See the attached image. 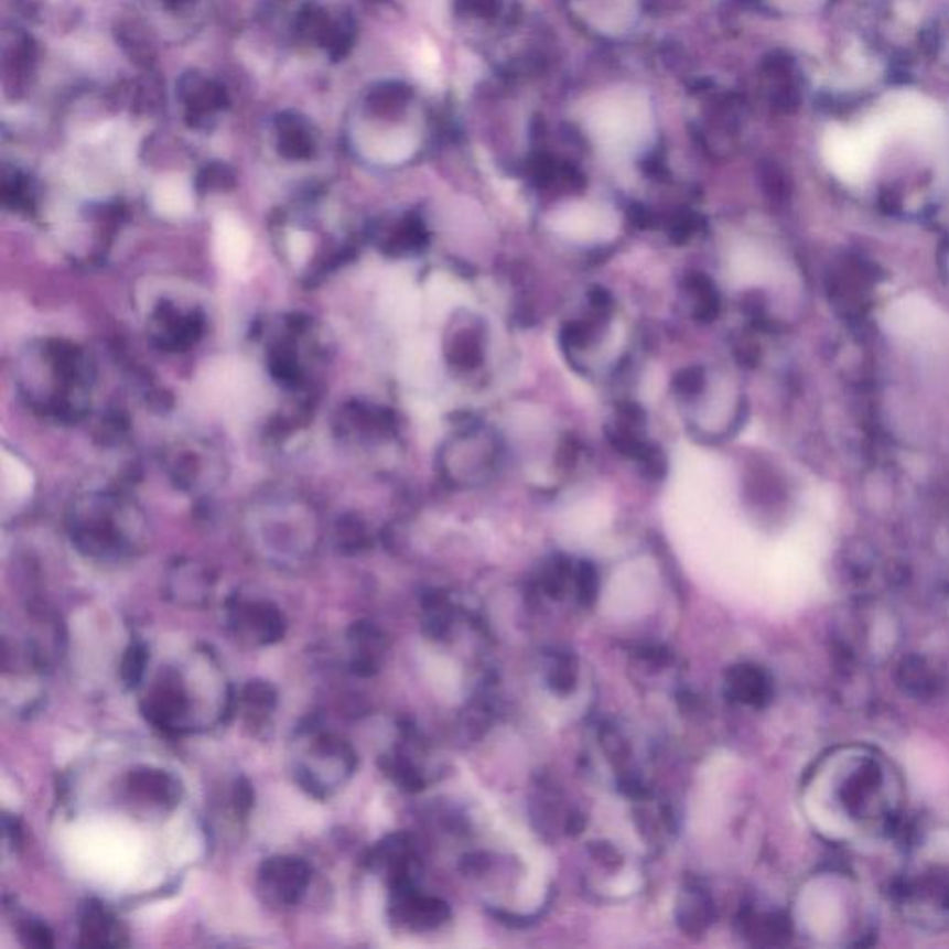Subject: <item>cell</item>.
I'll return each mask as SVG.
<instances>
[{
  "label": "cell",
  "mask_w": 949,
  "mask_h": 949,
  "mask_svg": "<svg viewBox=\"0 0 949 949\" xmlns=\"http://www.w3.org/2000/svg\"><path fill=\"white\" fill-rule=\"evenodd\" d=\"M575 576L579 603L583 606L594 605L595 600H597V592H600V576H597L594 565L590 562H583L579 565Z\"/></svg>",
  "instance_id": "obj_25"
},
{
  "label": "cell",
  "mask_w": 949,
  "mask_h": 949,
  "mask_svg": "<svg viewBox=\"0 0 949 949\" xmlns=\"http://www.w3.org/2000/svg\"><path fill=\"white\" fill-rule=\"evenodd\" d=\"M162 4L163 10L171 13H186L192 8L197 7L201 0H158Z\"/></svg>",
  "instance_id": "obj_33"
},
{
  "label": "cell",
  "mask_w": 949,
  "mask_h": 949,
  "mask_svg": "<svg viewBox=\"0 0 949 949\" xmlns=\"http://www.w3.org/2000/svg\"><path fill=\"white\" fill-rule=\"evenodd\" d=\"M707 386V375L701 367H687L676 375L673 388L682 397H695L703 393Z\"/></svg>",
  "instance_id": "obj_27"
},
{
  "label": "cell",
  "mask_w": 949,
  "mask_h": 949,
  "mask_svg": "<svg viewBox=\"0 0 949 949\" xmlns=\"http://www.w3.org/2000/svg\"><path fill=\"white\" fill-rule=\"evenodd\" d=\"M390 891L391 916L402 926L416 929V931H427V929L442 926L443 921L449 918L447 905L436 897L423 896L418 892L414 883L393 886Z\"/></svg>",
  "instance_id": "obj_10"
},
{
  "label": "cell",
  "mask_w": 949,
  "mask_h": 949,
  "mask_svg": "<svg viewBox=\"0 0 949 949\" xmlns=\"http://www.w3.org/2000/svg\"><path fill=\"white\" fill-rule=\"evenodd\" d=\"M239 701L247 712V722L252 725L263 723L277 709V690L266 681H251L245 684L239 693Z\"/></svg>",
  "instance_id": "obj_19"
},
{
  "label": "cell",
  "mask_w": 949,
  "mask_h": 949,
  "mask_svg": "<svg viewBox=\"0 0 949 949\" xmlns=\"http://www.w3.org/2000/svg\"><path fill=\"white\" fill-rule=\"evenodd\" d=\"M306 746L295 764V779L315 799H328L355 774L356 753L338 734L309 729L301 733Z\"/></svg>",
  "instance_id": "obj_3"
},
{
  "label": "cell",
  "mask_w": 949,
  "mask_h": 949,
  "mask_svg": "<svg viewBox=\"0 0 949 949\" xmlns=\"http://www.w3.org/2000/svg\"><path fill=\"white\" fill-rule=\"evenodd\" d=\"M271 127H273L280 149L288 154L303 157L315 147L317 136H315L314 122L299 111H280L273 117Z\"/></svg>",
  "instance_id": "obj_16"
},
{
  "label": "cell",
  "mask_w": 949,
  "mask_h": 949,
  "mask_svg": "<svg viewBox=\"0 0 949 949\" xmlns=\"http://www.w3.org/2000/svg\"><path fill=\"white\" fill-rule=\"evenodd\" d=\"M288 249H290L293 262H304L310 255L309 234L301 233V230H295V233L290 234V238H288Z\"/></svg>",
  "instance_id": "obj_31"
},
{
  "label": "cell",
  "mask_w": 949,
  "mask_h": 949,
  "mask_svg": "<svg viewBox=\"0 0 949 949\" xmlns=\"http://www.w3.org/2000/svg\"><path fill=\"white\" fill-rule=\"evenodd\" d=\"M349 644L353 649L351 671L360 677L375 676L380 668V655L386 649L385 635L374 624L358 622L349 629Z\"/></svg>",
  "instance_id": "obj_15"
},
{
  "label": "cell",
  "mask_w": 949,
  "mask_h": 949,
  "mask_svg": "<svg viewBox=\"0 0 949 949\" xmlns=\"http://www.w3.org/2000/svg\"><path fill=\"white\" fill-rule=\"evenodd\" d=\"M677 921L682 931L688 935H699L705 931L712 921V902L705 891L690 886L682 894L677 907Z\"/></svg>",
  "instance_id": "obj_17"
},
{
  "label": "cell",
  "mask_w": 949,
  "mask_h": 949,
  "mask_svg": "<svg viewBox=\"0 0 949 949\" xmlns=\"http://www.w3.org/2000/svg\"><path fill=\"white\" fill-rule=\"evenodd\" d=\"M141 712L162 733L179 736L190 731V699L179 676L165 671L162 681H158L141 701Z\"/></svg>",
  "instance_id": "obj_7"
},
{
  "label": "cell",
  "mask_w": 949,
  "mask_h": 949,
  "mask_svg": "<svg viewBox=\"0 0 949 949\" xmlns=\"http://www.w3.org/2000/svg\"><path fill=\"white\" fill-rule=\"evenodd\" d=\"M252 375L239 362H222L208 371V393L212 399L228 410L244 408L252 393Z\"/></svg>",
  "instance_id": "obj_11"
},
{
  "label": "cell",
  "mask_w": 949,
  "mask_h": 949,
  "mask_svg": "<svg viewBox=\"0 0 949 949\" xmlns=\"http://www.w3.org/2000/svg\"><path fill=\"white\" fill-rule=\"evenodd\" d=\"M127 787L132 798L160 809H173L182 798L181 780L160 768H136L129 774Z\"/></svg>",
  "instance_id": "obj_12"
},
{
  "label": "cell",
  "mask_w": 949,
  "mask_h": 949,
  "mask_svg": "<svg viewBox=\"0 0 949 949\" xmlns=\"http://www.w3.org/2000/svg\"><path fill=\"white\" fill-rule=\"evenodd\" d=\"M489 861L483 853H473V855L464 856L462 861V870L466 874H483L484 870L488 869Z\"/></svg>",
  "instance_id": "obj_32"
},
{
  "label": "cell",
  "mask_w": 949,
  "mask_h": 949,
  "mask_svg": "<svg viewBox=\"0 0 949 949\" xmlns=\"http://www.w3.org/2000/svg\"><path fill=\"white\" fill-rule=\"evenodd\" d=\"M176 100L193 129H211L230 106L225 84L201 71H187L176 80Z\"/></svg>",
  "instance_id": "obj_5"
},
{
  "label": "cell",
  "mask_w": 949,
  "mask_h": 949,
  "mask_svg": "<svg viewBox=\"0 0 949 949\" xmlns=\"http://www.w3.org/2000/svg\"><path fill=\"white\" fill-rule=\"evenodd\" d=\"M293 32L299 41L339 62L355 45L356 24L347 8L309 2L295 13Z\"/></svg>",
  "instance_id": "obj_4"
},
{
  "label": "cell",
  "mask_w": 949,
  "mask_h": 949,
  "mask_svg": "<svg viewBox=\"0 0 949 949\" xmlns=\"http://www.w3.org/2000/svg\"><path fill=\"white\" fill-rule=\"evenodd\" d=\"M568 576H570V565H568V562L562 559L554 560L553 564L549 565L546 573H543L542 586L546 590V594L551 595V597H560V595L564 594Z\"/></svg>",
  "instance_id": "obj_28"
},
{
  "label": "cell",
  "mask_w": 949,
  "mask_h": 949,
  "mask_svg": "<svg viewBox=\"0 0 949 949\" xmlns=\"http://www.w3.org/2000/svg\"><path fill=\"white\" fill-rule=\"evenodd\" d=\"M595 855L600 856L601 861L605 862V864H616L619 862V855H617V851L608 844H597L594 850Z\"/></svg>",
  "instance_id": "obj_34"
},
{
  "label": "cell",
  "mask_w": 949,
  "mask_h": 949,
  "mask_svg": "<svg viewBox=\"0 0 949 949\" xmlns=\"http://www.w3.org/2000/svg\"><path fill=\"white\" fill-rule=\"evenodd\" d=\"M147 665H149V649L143 641L130 644L121 660V681L125 687L138 688L145 677Z\"/></svg>",
  "instance_id": "obj_24"
},
{
  "label": "cell",
  "mask_w": 949,
  "mask_h": 949,
  "mask_svg": "<svg viewBox=\"0 0 949 949\" xmlns=\"http://www.w3.org/2000/svg\"><path fill=\"white\" fill-rule=\"evenodd\" d=\"M312 872L298 856H269L258 870V891L274 905H298L309 891Z\"/></svg>",
  "instance_id": "obj_6"
},
{
  "label": "cell",
  "mask_w": 949,
  "mask_h": 949,
  "mask_svg": "<svg viewBox=\"0 0 949 949\" xmlns=\"http://www.w3.org/2000/svg\"><path fill=\"white\" fill-rule=\"evenodd\" d=\"M576 684V665L571 657H560L557 665L551 668L549 673V687L553 688L554 692L568 695L575 690Z\"/></svg>",
  "instance_id": "obj_26"
},
{
  "label": "cell",
  "mask_w": 949,
  "mask_h": 949,
  "mask_svg": "<svg viewBox=\"0 0 949 949\" xmlns=\"http://www.w3.org/2000/svg\"><path fill=\"white\" fill-rule=\"evenodd\" d=\"M234 804H236V810H238L239 815H249V810L252 809V804H255V792H252L251 785H249V780L238 779L236 783V788H234Z\"/></svg>",
  "instance_id": "obj_30"
},
{
  "label": "cell",
  "mask_w": 949,
  "mask_h": 949,
  "mask_svg": "<svg viewBox=\"0 0 949 949\" xmlns=\"http://www.w3.org/2000/svg\"><path fill=\"white\" fill-rule=\"evenodd\" d=\"M590 134L605 151L629 154L653 138V111L641 89L616 88L597 97L586 111Z\"/></svg>",
  "instance_id": "obj_2"
},
{
  "label": "cell",
  "mask_w": 949,
  "mask_h": 949,
  "mask_svg": "<svg viewBox=\"0 0 949 949\" xmlns=\"http://www.w3.org/2000/svg\"><path fill=\"white\" fill-rule=\"evenodd\" d=\"M451 360L461 369H475L484 360V333L477 323L461 326L451 344Z\"/></svg>",
  "instance_id": "obj_20"
},
{
  "label": "cell",
  "mask_w": 949,
  "mask_h": 949,
  "mask_svg": "<svg viewBox=\"0 0 949 949\" xmlns=\"http://www.w3.org/2000/svg\"><path fill=\"white\" fill-rule=\"evenodd\" d=\"M810 816L837 840L886 833L902 807V780L881 753L842 747L821 758L807 785Z\"/></svg>",
  "instance_id": "obj_1"
},
{
  "label": "cell",
  "mask_w": 949,
  "mask_h": 949,
  "mask_svg": "<svg viewBox=\"0 0 949 949\" xmlns=\"http://www.w3.org/2000/svg\"><path fill=\"white\" fill-rule=\"evenodd\" d=\"M152 206L165 217L187 216L193 208L192 187L182 179H168L154 187Z\"/></svg>",
  "instance_id": "obj_18"
},
{
  "label": "cell",
  "mask_w": 949,
  "mask_h": 949,
  "mask_svg": "<svg viewBox=\"0 0 949 949\" xmlns=\"http://www.w3.org/2000/svg\"><path fill=\"white\" fill-rule=\"evenodd\" d=\"M214 247L222 266L230 271H239L251 255V236L239 219L230 214H222L214 227Z\"/></svg>",
  "instance_id": "obj_14"
},
{
  "label": "cell",
  "mask_w": 949,
  "mask_h": 949,
  "mask_svg": "<svg viewBox=\"0 0 949 949\" xmlns=\"http://www.w3.org/2000/svg\"><path fill=\"white\" fill-rule=\"evenodd\" d=\"M228 622L236 635L258 646H271L285 635V617L271 601H233Z\"/></svg>",
  "instance_id": "obj_8"
},
{
  "label": "cell",
  "mask_w": 949,
  "mask_h": 949,
  "mask_svg": "<svg viewBox=\"0 0 949 949\" xmlns=\"http://www.w3.org/2000/svg\"><path fill=\"white\" fill-rule=\"evenodd\" d=\"M2 486L10 497L23 499L32 494L34 489V475L18 456L10 455L8 451L2 453Z\"/></svg>",
  "instance_id": "obj_23"
},
{
  "label": "cell",
  "mask_w": 949,
  "mask_h": 949,
  "mask_svg": "<svg viewBox=\"0 0 949 949\" xmlns=\"http://www.w3.org/2000/svg\"><path fill=\"white\" fill-rule=\"evenodd\" d=\"M729 687L733 690L734 698L744 703L752 705H761L766 695H768V684L761 671L755 670L752 666H742L736 668L731 673Z\"/></svg>",
  "instance_id": "obj_22"
},
{
  "label": "cell",
  "mask_w": 949,
  "mask_h": 949,
  "mask_svg": "<svg viewBox=\"0 0 949 949\" xmlns=\"http://www.w3.org/2000/svg\"><path fill=\"white\" fill-rule=\"evenodd\" d=\"M78 927L80 946L86 948H117L127 943V935L122 931L121 924L97 899H88L82 905Z\"/></svg>",
  "instance_id": "obj_13"
},
{
  "label": "cell",
  "mask_w": 949,
  "mask_h": 949,
  "mask_svg": "<svg viewBox=\"0 0 949 949\" xmlns=\"http://www.w3.org/2000/svg\"><path fill=\"white\" fill-rule=\"evenodd\" d=\"M37 47L29 32L7 29L2 32V84L13 99L23 97L34 80Z\"/></svg>",
  "instance_id": "obj_9"
},
{
  "label": "cell",
  "mask_w": 949,
  "mask_h": 949,
  "mask_svg": "<svg viewBox=\"0 0 949 949\" xmlns=\"http://www.w3.org/2000/svg\"><path fill=\"white\" fill-rule=\"evenodd\" d=\"M687 292L698 320L712 321L720 312V295L711 279L701 273L688 274Z\"/></svg>",
  "instance_id": "obj_21"
},
{
  "label": "cell",
  "mask_w": 949,
  "mask_h": 949,
  "mask_svg": "<svg viewBox=\"0 0 949 949\" xmlns=\"http://www.w3.org/2000/svg\"><path fill=\"white\" fill-rule=\"evenodd\" d=\"M21 938L30 948H53L54 946L51 927L40 920L24 921L21 926Z\"/></svg>",
  "instance_id": "obj_29"
}]
</instances>
